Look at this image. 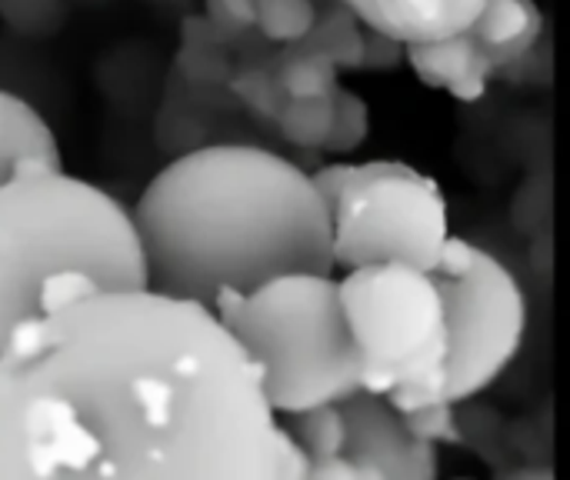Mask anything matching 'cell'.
<instances>
[{
  "mask_svg": "<svg viewBox=\"0 0 570 480\" xmlns=\"http://www.w3.org/2000/svg\"><path fill=\"white\" fill-rule=\"evenodd\" d=\"M404 60L411 63L421 84L434 90H448L454 100L464 104L481 100L494 77L491 63L464 30L424 43H404Z\"/></svg>",
  "mask_w": 570,
  "mask_h": 480,
  "instance_id": "cell-10",
  "label": "cell"
},
{
  "mask_svg": "<svg viewBox=\"0 0 570 480\" xmlns=\"http://www.w3.org/2000/svg\"><path fill=\"white\" fill-rule=\"evenodd\" d=\"M261 371L220 317L107 287L0 344V480H271Z\"/></svg>",
  "mask_w": 570,
  "mask_h": 480,
  "instance_id": "cell-1",
  "label": "cell"
},
{
  "mask_svg": "<svg viewBox=\"0 0 570 480\" xmlns=\"http://www.w3.org/2000/svg\"><path fill=\"white\" fill-rule=\"evenodd\" d=\"M317 20L314 0H254V30L271 43H297Z\"/></svg>",
  "mask_w": 570,
  "mask_h": 480,
  "instance_id": "cell-16",
  "label": "cell"
},
{
  "mask_svg": "<svg viewBox=\"0 0 570 480\" xmlns=\"http://www.w3.org/2000/svg\"><path fill=\"white\" fill-rule=\"evenodd\" d=\"M210 311L254 357L274 414L341 404L361 391V357L331 274L291 271L250 291L224 287Z\"/></svg>",
  "mask_w": 570,
  "mask_h": 480,
  "instance_id": "cell-4",
  "label": "cell"
},
{
  "mask_svg": "<svg viewBox=\"0 0 570 480\" xmlns=\"http://www.w3.org/2000/svg\"><path fill=\"white\" fill-rule=\"evenodd\" d=\"M227 87L234 90V97L250 110V114H257V117H264V120H277V114H281V107H284V90H281V84L274 80V67L271 63H254V67H237L234 74H230V80H227Z\"/></svg>",
  "mask_w": 570,
  "mask_h": 480,
  "instance_id": "cell-18",
  "label": "cell"
},
{
  "mask_svg": "<svg viewBox=\"0 0 570 480\" xmlns=\"http://www.w3.org/2000/svg\"><path fill=\"white\" fill-rule=\"evenodd\" d=\"M334 94V90H331ZM327 97H287L281 114H277V130L284 140L294 147L307 150H324V140L334 124V100Z\"/></svg>",
  "mask_w": 570,
  "mask_h": 480,
  "instance_id": "cell-14",
  "label": "cell"
},
{
  "mask_svg": "<svg viewBox=\"0 0 570 480\" xmlns=\"http://www.w3.org/2000/svg\"><path fill=\"white\" fill-rule=\"evenodd\" d=\"M361 27L397 40L424 43L464 30L484 7V0H341Z\"/></svg>",
  "mask_w": 570,
  "mask_h": 480,
  "instance_id": "cell-9",
  "label": "cell"
},
{
  "mask_svg": "<svg viewBox=\"0 0 570 480\" xmlns=\"http://www.w3.org/2000/svg\"><path fill=\"white\" fill-rule=\"evenodd\" d=\"M448 324V357L441 371L414 388L387 394L394 411L424 404H464L488 391L521 354L528 331V301L491 251L464 237H448L441 264L431 271Z\"/></svg>",
  "mask_w": 570,
  "mask_h": 480,
  "instance_id": "cell-5",
  "label": "cell"
},
{
  "mask_svg": "<svg viewBox=\"0 0 570 480\" xmlns=\"http://www.w3.org/2000/svg\"><path fill=\"white\" fill-rule=\"evenodd\" d=\"M474 47L484 53L494 74L514 67L544 33V13L538 0H484L481 13L464 27Z\"/></svg>",
  "mask_w": 570,
  "mask_h": 480,
  "instance_id": "cell-12",
  "label": "cell"
},
{
  "mask_svg": "<svg viewBox=\"0 0 570 480\" xmlns=\"http://www.w3.org/2000/svg\"><path fill=\"white\" fill-rule=\"evenodd\" d=\"M57 167L63 164L53 127L30 100L0 87V184Z\"/></svg>",
  "mask_w": 570,
  "mask_h": 480,
  "instance_id": "cell-11",
  "label": "cell"
},
{
  "mask_svg": "<svg viewBox=\"0 0 570 480\" xmlns=\"http://www.w3.org/2000/svg\"><path fill=\"white\" fill-rule=\"evenodd\" d=\"M344 444L341 458L357 468L361 480H431L438 478L434 444L417 441L401 411L384 394L357 391L341 404Z\"/></svg>",
  "mask_w": 570,
  "mask_h": 480,
  "instance_id": "cell-8",
  "label": "cell"
},
{
  "mask_svg": "<svg viewBox=\"0 0 570 480\" xmlns=\"http://www.w3.org/2000/svg\"><path fill=\"white\" fill-rule=\"evenodd\" d=\"M207 20L224 40L247 33L254 30V0H207Z\"/></svg>",
  "mask_w": 570,
  "mask_h": 480,
  "instance_id": "cell-21",
  "label": "cell"
},
{
  "mask_svg": "<svg viewBox=\"0 0 570 480\" xmlns=\"http://www.w3.org/2000/svg\"><path fill=\"white\" fill-rule=\"evenodd\" d=\"M271 67L284 97H327L337 87L341 74V67L327 53L301 43H287Z\"/></svg>",
  "mask_w": 570,
  "mask_h": 480,
  "instance_id": "cell-13",
  "label": "cell"
},
{
  "mask_svg": "<svg viewBox=\"0 0 570 480\" xmlns=\"http://www.w3.org/2000/svg\"><path fill=\"white\" fill-rule=\"evenodd\" d=\"M287 418H291V424H284V428L304 448V454L311 458V464H321V461L341 454L344 421H341V408L337 404L307 408V411H297V414H287Z\"/></svg>",
  "mask_w": 570,
  "mask_h": 480,
  "instance_id": "cell-15",
  "label": "cell"
},
{
  "mask_svg": "<svg viewBox=\"0 0 570 480\" xmlns=\"http://www.w3.org/2000/svg\"><path fill=\"white\" fill-rule=\"evenodd\" d=\"M311 184L331 210L334 267L397 261L417 271L441 264L451 237L444 187L407 160L327 164Z\"/></svg>",
  "mask_w": 570,
  "mask_h": 480,
  "instance_id": "cell-6",
  "label": "cell"
},
{
  "mask_svg": "<svg viewBox=\"0 0 570 480\" xmlns=\"http://www.w3.org/2000/svg\"><path fill=\"white\" fill-rule=\"evenodd\" d=\"M311 458L304 448L294 441V434L284 424H274V441H271V480H307Z\"/></svg>",
  "mask_w": 570,
  "mask_h": 480,
  "instance_id": "cell-20",
  "label": "cell"
},
{
  "mask_svg": "<svg viewBox=\"0 0 570 480\" xmlns=\"http://www.w3.org/2000/svg\"><path fill=\"white\" fill-rule=\"evenodd\" d=\"M331 100H334V124H331V134L324 140V150L344 157V154H354L367 140L371 107L361 94H354L351 87H341V84L334 87Z\"/></svg>",
  "mask_w": 570,
  "mask_h": 480,
  "instance_id": "cell-17",
  "label": "cell"
},
{
  "mask_svg": "<svg viewBox=\"0 0 570 480\" xmlns=\"http://www.w3.org/2000/svg\"><path fill=\"white\" fill-rule=\"evenodd\" d=\"M107 287H147L134 214L63 167L0 184V344L27 317Z\"/></svg>",
  "mask_w": 570,
  "mask_h": 480,
  "instance_id": "cell-3",
  "label": "cell"
},
{
  "mask_svg": "<svg viewBox=\"0 0 570 480\" xmlns=\"http://www.w3.org/2000/svg\"><path fill=\"white\" fill-rule=\"evenodd\" d=\"M344 321L361 357V391L391 394L431 381L448 357L444 301L431 271L381 261L337 281Z\"/></svg>",
  "mask_w": 570,
  "mask_h": 480,
  "instance_id": "cell-7",
  "label": "cell"
},
{
  "mask_svg": "<svg viewBox=\"0 0 570 480\" xmlns=\"http://www.w3.org/2000/svg\"><path fill=\"white\" fill-rule=\"evenodd\" d=\"M147 284L210 307L291 271L334 274L331 210L311 174L254 144H207L160 167L134 204Z\"/></svg>",
  "mask_w": 570,
  "mask_h": 480,
  "instance_id": "cell-2",
  "label": "cell"
},
{
  "mask_svg": "<svg viewBox=\"0 0 570 480\" xmlns=\"http://www.w3.org/2000/svg\"><path fill=\"white\" fill-rule=\"evenodd\" d=\"M401 418H404V428L417 441H428V444H461L454 404H424V408L401 411Z\"/></svg>",
  "mask_w": 570,
  "mask_h": 480,
  "instance_id": "cell-19",
  "label": "cell"
}]
</instances>
